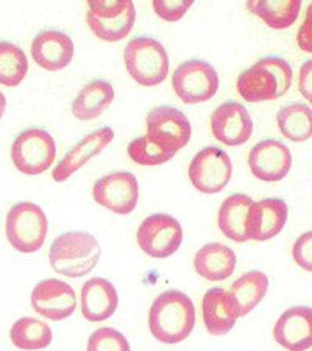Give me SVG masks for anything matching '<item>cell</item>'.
Returning a JSON list of instances; mask_svg holds the SVG:
<instances>
[{"label":"cell","instance_id":"19","mask_svg":"<svg viewBox=\"0 0 312 351\" xmlns=\"http://www.w3.org/2000/svg\"><path fill=\"white\" fill-rule=\"evenodd\" d=\"M202 314L209 334L225 336L235 328L241 311L230 291H225L224 287H211L203 295Z\"/></svg>","mask_w":312,"mask_h":351},{"label":"cell","instance_id":"13","mask_svg":"<svg viewBox=\"0 0 312 351\" xmlns=\"http://www.w3.org/2000/svg\"><path fill=\"white\" fill-rule=\"evenodd\" d=\"M30 300L36 314L53 322L67 319L77 309V295L73 287L56 278L39 281L32 291Z\"/></svg>","mask_w":312,"mask_h":351},{"label":"cell","instance_id":"2","mask_svg":"<svg viewBox=\"0 0 312 351\" xmlns=\"http://www.w3.org/2000/svg\"><path fill=\"white\" fill-rule=\"evenodd\" d=\"M292 67L280 56H264L237 78L236 88L250 104L280 99L292 84Z\"/></svg>","mask_w":312,"mask_h":351},{"label":"cell","instance_id":"3","mask_svg":"<svg viewBox=\"0 0 312 351\" xmlns=\"http://www.w3.org/2000/svg\"><path fill=\"white\" fill-rule=\"evenodd\" d=\"M100 254V243L93 234L86 231H69L60 234L52 242L49 261L56 274L80 278L95 269Z\"/></svg>","mask_w":312,"mask_h":351},{"label":"cell","instance_id":"8","mask_svg":"<svg viewBox=\"0 0 312 351\" xmlns=\"http://www.w3.org/2000/svg\"><path fill=\"white\" fill-rule=\"evenodd\" d=\"M219 75L214 67L202 60L184 61L175 69L172 86L186 105L203 104L213 99L219 89Z\"/></svg>","mask_w":312,"mask_h":351},{"label":"cell","instance_id":"26","mask_svg":"<svg viewBox=\"0 0 312 351\" xmlns=\"http://www.w3.org/2000/svg\"><path fill=\"white\" fill-rule=\"evenodd\" d=\"M269 291V276L264 271L252 270L232 282L230 293L236 300L241 317L247 315L263 302Z\"/></svg>","mask_w":312,"mask_h":351},{"label":"cell","instance_id":"7","mask_svg":"<svg viewBox=\"0 0 312 351\" xmlns=\"http://www.w3.org/2000/svg\"><path fill=\"white\" fill-rule=\"evenodd\" d=\"M10 155L19 172L35 177L52 167L56 156L55 139L43 128H27L14 139Z\"/></svg>","mask_w":312,"mask_h":351},{"label":"cell","instance_id":"31","mask_svg":"<svg viewBox=\"0 0 312 351\" xmlns=\"http://www.w3.org/2000/svg\"><path fill=\"white\" fill-rule=\"evenodd\" d=\"M88 351H132V348L122 332L104 326L89 336Z\"/></svg>","mask_w":312,"mask_h":351},{"label":"cell","instance_id":"17","mask_svg":"<svg viewBox=\"0 0 312 351\" xmlns=\"http://www.w3.org/2000/svg\"><path fill=\"white\" fill-rule=\"evenodd\" d=\"M289 209L281 198H264L253 202L247 219L248 241L264 242L274 239L285 228L287 222Z\"/></svg>","mask_w":312,"mask_h":351},{"label":"cell","instance_id":"6","mask_svg":"<svg viewBox=\"0 0 312 351\" xmlns=\"http://www.w3.org/2000/svg\"><path fill=\"white\" fill-rule=\"evenodd\" d=\"M86 22L101 41L117 43L127 38L134 25V3L130 0H89Z\"/></svg>","mask_w":312,"mask_h":351},{"label":"cell","instance_id":"18","mask_svg":"<svg viewBox=\"0 0 312 351\" xmlns=\"http://www.w3.org/2000/svg\"><path fill=\"white\" fill-rule=\"evenodd\" d=\"M73 41L69 35L55 28L39 32L32 41V56L45 71L56 72L71 64L73 58Z\"/></svg>","mask_w":312,"mask_h":351},{"label":"cell","instance_id":"23","mask_svg":"<svg viewBox=\"0 0 312 351\" xmlns=\"http://www.w3.org/2000/svg\"><path fill=\"white\" fill-rule=\"evenodd\" d=\"M253 200L245 194L226 197L219 209L217 223L225 237L235 242H247V219Z\"/></svg>","mask_w":312,"mask_h":351},{"label":"cell","instance_id":"25","mask_svg":"<svg viewBox=\"0 0 312 351\" xmlns=\"http://www.w3.org/2000/svg\"><path fill=\"white\" fill-rule=\"evenodd\" d=\"M250 13L263 19L274 30H286L297 21L302 2L300 0H252L247 3Z\"/></svg>","mask_w":312,"mask_h":351},{"label":"cell","instance_id":"32","mask_svg":"<svg viewBox=\"0 0 312 351\" xmlns=\"http://www.w3.org/2000/svg\"><path fill=\"white\" fill-rule=\"evenodd\" d=\"M152 5L155 13L163 21L177 22L184 18L187 10L194 5V2L192 0H155Z\"/></svg>","mask_w":312,"mask_h":351},{"label":"cell","instance_id":"9","mask_svg":"<svg viewBox=\"0 0 312 351\" xmlns=\"http://www.w3.org/2000/svg\"><path fill=\"white\" fill-rule=\"evenodd\" d=\"M192 134L189 119L173 106L163 105L147 114V138L163 150L177 155L187 145Z\"/></svg>","mask_w":312,"mask_h":351},{"label":"cell","instance_id":"12","mask_svg":"<svg viewBox=\"0 0 312 351\" xmlns=\"http://www.w3.org/2000/svg\"><path fill=\"white\" fill-rule=\"evenodd\" d=\"M94 202L119 216L134 211L139 200V184L133 173L112 172L99 178L93 188Z\"/></svg>","mask_w":312,"mask_h":351},{"label":"cell","instance_id":"22","mask_svg":"<svg viewBox=\"0 0 312 351\" xmlns=\"http://www.w3.org/2000/svg\"><path fill=\"white\" fill-rule=\"evenodd\" d=\"M237 264L236 253L219 242L203 245L195 253L194 269L208 281H224L235 274Z\"/></svg>","mask_w":312,"mask_h":351},{"label":"cell","instance_id":"37","mask_svg":"<svg viewBox=\"0 0 312 351\" xmlns=\"http://www.w3.org/2000/svg\"><path fill=\"white\" fill-rule=\"evenodd\" d=\"M302 351H312V345H311L309 348H304V350H302Z\"/></svg>","mask_w":312,"mask_h":351},{"label":"cell","instance_id":"29","mask_svg":"<svg viewBox=\"0 0 312 351\" xmlns=\"http://www.w3.org/2000/svg\"><path fill=\"white\" fill-rule=\"evenodd\" d=\"M28 72V60L24 50L13 43L0 41V84L19 86Z\"/></svg>","mask_w":312,"mask_h":351},{"label":"cell","instance_id":"21","mask_svg":"<svg viewBox=\"0 0 312 351\" xmlns=\"http://www.w3.org/2000/svg\"><path fill=\"white\" fill-rule=\"evenodd\" d=\"M119 295L116 287L105 278L95 276L82 287V314L88 322H104L116 313Z\"/></svg>","mask_w":312,"mask_h":351},{"label":"cell","instance_id":"28","mask_svg":"<svg viewBox=\"0 0 312 351\" xmlns=\"http://www.w3.org/2000/svg\"><path fill=\"white\" fill-rule=\"evenodd\" d=\"M278 128L292 143H306L312 138V110L306 104H292L276 114Z\"/></svg>","mask_w":312,"mask_h":351},{"label":"cell","instance_id":"35","mask_svg":"<svg viewBox=\"0 0 312 351\" xmlns=\"http://www.w3.org/2000/svg\"><path fill=\"white\" fill-rule=\"evenodd\" d=\"M298 89L303 97L312 105V60L306 61V63L300 67Z\"/></svg>","mask_w":312,"mask_h":351},{"label":"cell","instance_id":"20","mask_svg":"<svg viewBox=\"0 0 312 351\" xmlns=\"http://www.w3.org/2000/svg\"><path fill=\"white\" fill-rule=\"evenodd\" d=\"M276 343L289 351H302L312 345V308L293 306L285 311L274 326Z\"/></svg>","mask_w":312,"mask_h":351},{"label":"cell","instance_id":"36","mask_svg":"<svg viewBox=\"0 0 312 351\" xmlns=\"http://www.w3.org/2000/svg\"><path fill=\"white\" fill-rule=\"evenodd\" d=\"M5 108H7V99H5V95L0 93V119H2Z\"/></svg>","mask_w":312,"mask_h":351},{"label":"cell","instance_id":"30","mask_svg":"<svg viewBox=\"0 0 312 351\" xmlns=\"http://www.w3.org/2000/svg\"><path fill=\"white\" fill-rule=\"evenodd\" d=\"M127 154L130 160L139 166H161L175 156V154H170L153 144L147 136L133 139L127 147Z\"/></svg>","mask_w":312,"mask_h":351},{"label":"cell","instance_id":"24","mask_svg":"<svg viewBox=\"0 0 312 351\" xmlns=\"http://www.w3.org/2000/svg\"><path fill=\"white\" fill-rule=\"evenodd\" d=\"M116 94L112 84L106 80H93L84 86L75 100L72 101L71 111L80 121L97 119L108 106L112 104Z\"/></svg>","mask_w":312,"mask_h":351},{"label":"cell","instance_id":"5","mask_svg":"<svg viewBox=\"0 0 312 351\" xmlns=\"http://www.w3.org/2000/svg\"><path fill=\"white\" fill-rule=\"evenodd\" d=\"M49 222L41 206L32 202H19L10 209L5 220V234L14 250L36 253L47 237Z\"/></svg>","mask_w":312,"mask_h":351},{"label":"cell","instance_id":"11","mask_svg":"<svg viewBox=\"0 0 312 351\" xmlns=\"http://www.w3.org/2000/svg\"><path fill=\"white\" fill-rule=\"evenodd\" d=\"M231 177V158L219 147H205L191 161L189 180L203 194H217L224 191Z\"/></svg>","mask_w":312,"mask_h":351},{"label":"cell","instance_id":"15","mask_svg":"<svg viewBox=\"0 0 312 351\" xmlns=\"http://www.w3.org/2000/svg\"><path fill=\"white\" fill-rule=\"evenodd\" d=\"M211 132L219 143L230 147L242 145L252 138V116L242 104L225 101L211 114Z\"/></svg>","mask_w":312,"mask_h":351},{"label":"cell","instance_id":"14","mask_svg":"<svg viewBox=\"0 0 312 351\" xmlns=\"http://www.w3.org/2000/svg\"><path fill=\"white\" fill-rule=\"evenodd\" d=\"M248 166L261 181H281L292 167V154L278 139H264L250 150Z\"/></svg>","mask_w":312,"mask_h":351},{"label":"cell","instance_id":"16","mask_svg":"<svg viewBox=\"0 0 312 351\" xmlns=\"http://www.w3.org/2000/svg\"><path fill=\"white\" fill-rule=\"evenodd\" d=\"M112 139H115V132H112L111 127H101L89 133L88 136H84L56 164L52 172V178L56 183H62V181L69 180L89 160L100 155L101 150L112 143Z\"/></svg>","mask_w":312,"mask_h":351},{"label":"cell","instance_id":"1","mask_svg":"<svg viewBox=\"0 0 312 351\" xmlns=\"http://www.w3.org/2000/svg\"><path fill=\"white\" fill-rule=\"evenodd\" d=\"M195 326V306L186 293L166 291L152 303L149 328L163 343H180L191 336Z\"/></svg>","mask_w":312,"mask_h":351},{"label":"cell","instance_id":"34","mask_svg":"<svg viewBox=\"0 0 312 351\" xmlns=\"http://www.w3.org/2000/svg\"><path fill=\"white\" fill-rule=\"evenodd\" d=\"M297 43L303 52L312 53V3L306 10L304 21L297 33Z\"/></svg>","mask_w":312,"mask_h":351},{"label":"cell","instance_id":"4","mask_svg":"<svg viewBox=\"0 0 312 351\" xmlns=\"http://www.w3.org/2000/svg\"><path fill=\"white\" fill-rule=\"evenodd\" d=\"M125 67L141 86H156L169 75V55L164 45L153 38L138 36L123 50Z\"/></svg>","mask_w":312,"mask_h":351},{"label":"cell","instance_id":"10","mask_svg":"<svg viewBox=\"0 0 312 351\" xmlns=\"http://www.w3.org/2000/svg\"><path fill=\"white\" fill-rule=\"evenodd\" d=\"M136 239L145 254L164 259L178 252L183 243V228L169 214H152L139 225Z\"/></svg>","mask_w":312,"mask_h":351},{"label":"cell","instance_id":"33","mask_svg":"<svg viewBox=\"0 0 312 351\" xmlns=\"http://www.w3.org/2000/svg\"><path fill=\"white\" fill-rule=\"evenodd\" d=\"M293 261L303 270L312 271V231L298 237L292 248Z\"/></svg>","mask_w":312,"mask_h":351},{"label":"cell","instance_id":"27","mask_svg":"<svg viewBox=\"0 0 312 351\" xmlns=\"http://www.w3.org/2000/svg\"><path fill=\"white\" fill-rule=\"evenodd\" d=\"M52 328L35 317H22L16 320L10 330V339L16 348L24 351H38L52 343Z\"/></svg>","mask_w":312,"mask_h":351}]
</instances>
